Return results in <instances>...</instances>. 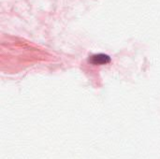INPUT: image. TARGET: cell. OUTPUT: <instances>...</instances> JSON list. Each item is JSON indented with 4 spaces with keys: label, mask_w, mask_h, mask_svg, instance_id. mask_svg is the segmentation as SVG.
Here are the masks:
<instances>
[{
    "label": "cell",
    "mask_w": 160,
    "mask_h": 159,
    "mask_svg": "<svg viewBox=\"0 0 160 159\" xmlns=\"http://www.w3.org/2000/svg\"><path fill=\"white\" fill-rule=\"evenodd\" d=\"M89 61L93 65H106L111 62V57L107 54L103 53H98V54H94L91 56Z\"/></svg>",
    "instance_id": "1"
}]
</instances>
